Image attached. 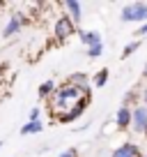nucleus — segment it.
<instances>
[{"instance_id": "1", "label": "nucleus", "mask_w": 147, "mask_h": 157, "mask_svg": "<svg viewBox=\"0 0 147 157\" xmlns=\"http://www.w3.org/2000/svg\"><path fill=\"white\" fill-rule=\"evenodd\" d=\"M85 104H88V88H78V86H62L53 97V113L62 111L60 120L69 123L74 118H78L83 113Z\"/></svg>"}, {"instance_id": "2", "label": "nucleus", "mask_w": 147, "mask_h": 157, "mask_svg": "<svg viewBox=\"0 0 147 157\" xmlns=\"http://www.w3.org/2000/svg\"><path fill=\"white\" fill-rule=\"evenodd\" d=\"M122 21H147V5L145 2H131L122 10Z\"/></svg>"}, {"instance_id": "3", "label": "nucleus", "mask_w": 147, "mask_h": 157, "mask_svg": "<svg viewBox=\"0 0 147 157\" xmlns=\"http://www.w3.org/2000/svg\"><path fill=\"white\" fill-rule=\"evenodd\" d=\"M55 35H58L60 39L69 37V35H74V21L69 19V16H62V19L55 21Z\"/></svg>"}, {"instance_id": "4", "label": "nucleus", "mask_w": 147, "mask_h": 157, "mask_svg": "<svg viewBox=\"0 0 147 157\" xmlns=\"http://www.w3.org/2000/svg\"><path fill=\"white\" fill-rule=\"evenodd\" d=\"M131 120H133V129H136V132H145V127H147V109L138 106L136 111L131 113Z\"/></svg>"}, {"instance_id": "5", "label": "nucleus", "mask_w": 147, "mask_h": 157, "mask_svg": "<svg viewBox=\"0 0 147 157\" xmlns=\"http://www.w3.org/2000/svg\"><path fill=\"white\" fill-rule=\"evenodd\" d=\"M113 157H140V150H138L136 143H122V146L113 152Z\"/></svg>"}, {"instance_id": "6", "label": "nucleus", "mask_w": 147, "mask_h": 157, "mask_svg": "<svg viewBox=\"0 0 147 157\" xmlns=\"http://www.w3.org/2000/svg\"><path fill=\"white\" fill-rule=\"evenodd\" d=\"M117 127H129V123H131V111H129L127 106H122V109H117Z\"/></svg>"}, {"instance_id": "7", "label": "nucleus", "mask_w": 147, "mask_h": 157, "mask_svg": "<svg viewBox=\"0 0 147 157\" xmlns=\"http://www.w3.org/2000/svg\"><path fill=\"white\" fill-rule=\"evenodd\" d=\"M81 39H83L85 44H90V46L101 44V37H99V33H81Z\"/></svg>"}, {"instance_id": "8", "label": "nucleus", "mask_w": 147, "mask_h": 157, "mask_svg": "<svg viewBox=\"0 0 147 157\" xmlns=\"http://www.w3.org/2000/svg\"><path fill=\"white\" fill-rule=\"evenodd\" d=\"M64 5H67V10L71 12V16H69V19L76 23V21L81 19V5H78V2H74V0H69V2H64Z\"/></svg>"}, {"instance_id": "9", "label": "nucleus", "mask_w": 147, "mask_h": 157, "mask_svg": "<svg viewBox=\"0 0 147 157\" xmlns=\"http://www.w3.org/2000/svg\"><path fill=\"white\" fill-rule=\"evenodd\" d=\"M37 132H41V123L39 120H32V123H28L25 127H21V134H37Z\"/></svg>"}, {"instance_id": "10", "label": "nucleus", "mask_w": 147, "mask_h": 157, "mask_svg": "<svg viewBox=\"0 0 147 157\" xmlns=\"http://www.w3.org/2000/svg\"><path fill=\"white\" fill-rule=\"evenodd\" d=\"M21 28V21H19V16H12V21H9V25L5 28V37H9V35H14L16 30Z\"/></svg>"}, {"instance_id": "11", "label": "nucleus", "mask_w": 147, "mask_h": 157, "mask_svg": "<svg viewBox=\"0 0 147 157\" xmlns=\"http://www.w3.org/2000/svg\"><path fill=\"white\" fill-rule=\"evenodd\" d=\"M53 81H46V83H41V88H39V95L41 97H46V95H51V90H53Z\"/></svg>"}, {"instance_id": "12", "label": "nucleus", "mask_w": 147, "mask_h": 157, "mask_svg": "<svg viewBox=\"0 0 147 157\" xmlns=\"http://www.w3.org/2000/svg\"><path fill=\"white\" fill-rule=\"evenodd\" d=\"M106 78H108V69H101V72L97 74V78H94V83H97V86H103V83H106Z\"/></svg>"}, {"instance_id": "13", "label": "nucleus", "mask_w": 147, "mask_h": 157, "mask_svg": "<svg viewBox=\"0 0 147 157\" xmlns=\"http://www.w3.org/2000/svg\"><path fill=\"white\" fill-rule=\"evenodd\" d=\"M101 49H103L101 44H97V46H90L88 56H90V58H99V56H101Z\"/></svg>"}, {"instance_id": "14", "label": "nucleus", "mask_w": 147, "mask_h": 157, "mask_svg": "<svg viewBox=\"0 0 147 157\" xmlns=\"http://www.w3.org/2000/svg\"><path fill=\"white\" fill-rule=\"evenodd\" d=\"M136 49H138V42H131V44H127V46H124V53H122V56L127 58V56H131Z\"/></svg>"}, {"instance_id": "15", "label": "nucleus", "mask_w": 147, "mask_h": 157, "mask_svg": "<svg viewBox=\"0 0 147 157\" xmlns=\"http://www.w3.org/2000/svg\"><path fill=\"white\" fill-rule=\"evenodd\" d=\"M37 118H39V109H32V111H30V123L37 120Z\"/></svg>"}, {"instance_id": "16", "label": "nucleus", "mask_w": 147, "mask_h": 157, "mask_svg": "<svg viewBox=\"0 0 147 157\" xmlns=\"http://www.w3.org/2000/svg\"><path fill=\"white\" fill-rule=\"evenodd\" d=\"M60 157H76V150H74V148H71V150H67V152H62V155H60Z\"/></svg>"}, {"instance_id": "17", "label": "nucleus", "mask_w": 147, "mask_h": 157, "mask_svg": "<svg viewBox=\"0 0 147 157\" xmlns=\"http://www.w3.org/2000/svg\"><path fill=\"white\" fill-rule=\"evenodd\" d=\"M138 35H147V23H145V25H142V28H140V30H138Z\"/></svg>"}, {"instance_id": "18", "label": "nucleus", "mask_w": 147, "mask_h": 157, "mask_svg": "<svg viewBox=\"0 0 147 157\" xmlns=\"http://www.w3.org/2000/svg\"><path fill=\"white\" fill-rule=\"evenodd\" d=\"M145 102H147V90H145ZM145 109H147V106H145Z\"/></svg>"}, {"instance_id": "19", "label": "nucleus", "mask_w": 147, "mask_h": 157, "mask_svg": "<svg viewBox=\"0 0 147 157\" xmlns=\"http://www.w3.org/2000/svg\"><path fill=\"white\" fill-rule=\"evenodd\" d=\"M145 74H147V65H145Z\"/></svg>"}, {"instance_id": "20", "label": "nucleus", "mask_w": 147, "mask_h": 157, "mask_svg": "<svg viewBox=\"0 0 147 157\" xmlns=\"http://www.w3.org/2000/svg\"><path fill=\"white\" fill-rule=\"evenodd\" d=\"M145 134H147V127H145Z\"/></svg>"}, {"instance_id": "21", "label": "nucleus", "mask_w": 147, "mask_h": 157, "mask_svg": "<svg viewBox=\"0 0 147 157\" xmlns=\"http://www.w3.org/2000/svg\"><path fill=\"white\" fill-rule=\"evenodd\" d=\"M0 146H2V143H0Z\"/></svg>"}]
</instances>
